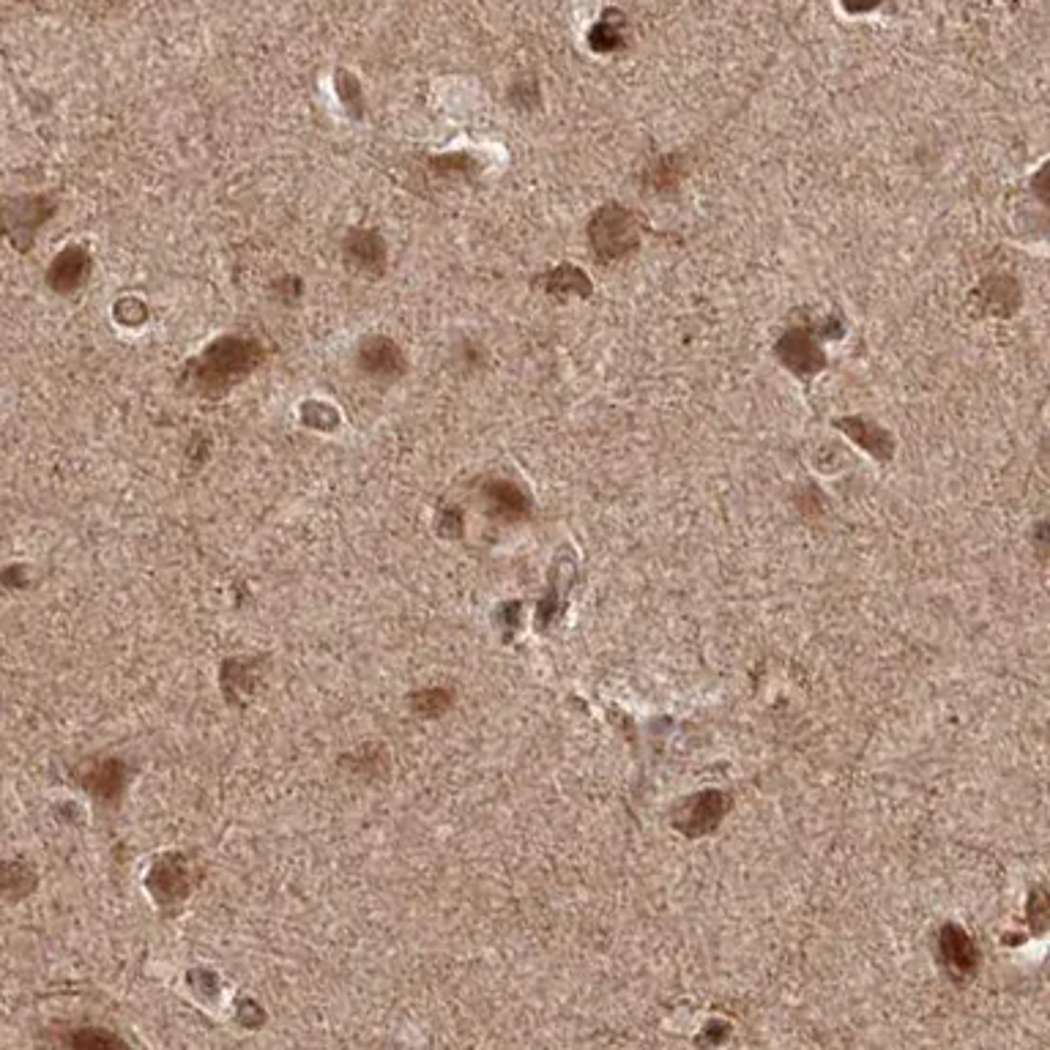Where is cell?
Wrapping results in <instances>:
<instances>
[{
  "label": "cell",
  "mask_w": 1050,
  "mask_h": 1050,
  "mask_svg": "<svg viewBox=\"0 0 1050 1050\" xmlns=\"http://www.w3.org/2000/svg\"><path fill=\"white\" fill-rule=\"evenodd\" d=\"M591 247L602 260H618L638 247V222L621 206H605L594 214L591 227Z\"/></svg>",
  "instance_id": "cell-1"
},
{
  "label": "cell",
  "mask_w": 1050,
  "mask_h": 1050,
  "mask_svg": "<svg viewBox=\"0 0 1050 1050\" xmlns=\"http://www.w3.org/2000/svg\"><path fill=\"white\" fill-rule=\"evenodd\" d=\"M777 353H780L785 367H791L802 378H813L815 372L824 367V353L818 348V342L802 329L788 331L777 345Z\"/></svg>",
  "instance_id": "cell-2"
},
{
  "label": "cell",
  "mask_w": 1050,
  "mask_h": 1050,
  "mask_svg": "<svg viewBox=\"0 0 1050 1050\" xmlns=\"http://www.w3.org/2000/svg\"><path fill=\"white\" fill-rule=\"evenodd\" d=\"M684 810H687V815H684L681 826L690 834H706L725 818L728 796H722L720 791H706L695 796Z\"/></svg>",
  "instance_id": "cell-3"
},
{
  "label": "cell",
  "mask_w": 1050,
  "mask_h": 1050,
  "mask_svg": "<svg viewBox=\"0 0 1050 1050\" xmlns=\"http://www.w3.org/2000/svg\"><path fill=\"white\" fill-rule=\"evenodd\" d=\"M938 944H941V955H944V963L952 974L958 977H968L974 968H977V947L974 941L968 938L966 930L960 927H944L941 936H938Z\"/></svg>",
  "instance_id": "cell-4"
},
{
  "label": "cell",
  "mask_w": 1050,
  "mask_h": 1050,
  "mask_svg": "<svg viewBox=\"0 0 1050 1050\" xmlns=\"http://www.w3.org/2000/svg\"><path fill=\"white\" fill-rule=\"evenodd\" d=\"M840 427L848 430L851 438H854L856 443H862L867 452L881 457V460H889V454H892V438H889L881 427H875L873 422H865V419H848V422H843Z\"/></svg>",
  "instance_id": "cell-5"
},
{
  "label": "cell",
  "mask_w": 1050,
  "mask_h": 1050,
  "mask_svg": "<svg viewBox=\"0 0 1050 1050\" xmlns=\"http://www.w3.org/2000/svg\"><path fill=\"white\" fill-rule=\"evenodd\" d=\"M154 884L162 900H181L186 895V889H189V878H186V870L181 862L165 859V862L156 865Z\"/></svg>",
  "instance_id": "cell-6"
},
{
  "label": "cell",
  "mask_w": 1050,
  "mask_h": 1050,
  "mask_svg": "<svg viewBox=\"0 0 1050 1050\" xmlns=\"http://www.w3.org/2000/svg\"><path fill=\"white\" fill-rule=\"evenodd\" d=\"M416 711L419 714H438V711H443L446 706H449V695L443 690H430V692H422L419 698H416Z\"/></svg>",
  "instance_id": "cell-7"
},
{
  "label": "cell",
  "mask_w": 1050,
  "mask_h": 1050,
  "mask_svg": "<svg viewBox=\"0 0 1050 1050\" xmlns=\"http://www.w3.org/2000/svg\"><path fill=\"white\" fill-rule=\"evenodd\" d=\"M591 44L599 47V50H610V47L621 44V36H618V31L610 22H599L597 28H594V33H591Z\"/></svg>",
  "instance_id": "cell-8"
}]
</instances>
